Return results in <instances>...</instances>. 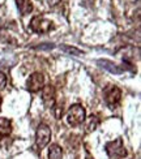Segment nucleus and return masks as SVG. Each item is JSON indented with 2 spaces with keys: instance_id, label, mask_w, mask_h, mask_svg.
<instances>
[{
  "instance_id": "obj_1",
  "label": "nucleus",
  "mask_w": 141,
  "mask_h": 159,
  "mask_svg": "<svg viewBox=\"0 0 141 159\" xmlns=\"http://www.w3.org/2000/svg\"><path fill=\"white\" fill-rule=\"evenodd\" d=\"M85 119H86V112L81 104H73L69 108L68 114H67V121L72 127L80 125L82 121H85Z\"/></svg>"
},
{
  "instance_id": "obj_2",
  "label": "nucleus",
  "mask_w": 141,
  "mask_h": 159,
  "mask_svg": "<svg viewBox=\"0 0 141 159\" xmlns=\"http://www.w3.org/2000/svg\"><path fill=\"white\" fill-rule=\"evenodd\" d=\"M106 151L110 159H123L127 155V150L123 145L122 138H116L115 141H111L106 145Z\"/></svg>"
},
{
  "instance_id": "obj_3",
  "label": "nucleus",
  "mask_w": 141,
  "mask_h": 159,
  "mask_svg": "<svg viewBox=\"0 0 141 159\" xmlns=\"http://www.w3.org/2000/svg\"><path fill=\"white\" fill-rule=\"evenodd\" d=\"M103 95H105V102L106 104L109 106L110 108H115L116 106L119 104L120 99H122V91L118 86L115 85H110L107 86L103 91Z\"/></svg>"
},
{
  "instance_id": "obj_4",
  "label": "nucleus",
  "mask_w": 141,
  "mask_h": 159,
  "mask_svg": "<svg viewBox=\"0 0 141 159\" xmlns=\"http://www.w3.org/2000/svg\"><path fill=\"white\" fill-rule=\"evenodd\" d=\"M51 140V129L49 128V125L46 124H39L37 132H35V146L38 150H42L46 148V145L50 142Z\"/></svg>"
},
{
  "instance_id": "obj_5",
  "label": "nucleus",
  "mask_w": 141,
  "mask_h": 159,
  "mask_svg": "<svg viewBox=\"0 0 141 159\" xmlns=\"http://www.w3.org/2000/svg\"><path fill=\"white\" fill-rule=\"evenodd\" d=\"M30 28L33 31L38 33V34H43V33H49L54 29V22L50 21V20H46L45 17L35 16L31 18Z\"/></svg>"
},
{
  "instance_id": "obj_6",
  "label": "nucleus",
  "mask_w": 141,
  "mask_h": 159,
  "mask_svg": "<svg viewBox=\"0 0 141 159\" xmlns=\"http://www.w3.org/2000/svg\"><path fill=\"white\" fill-rule=\"evenodd\" d=\"M43 84H45L43 75L35 72V73H33L28 78V81H26V89H28L29 91H31V93H37L43 88Z\"/></svg>"
},
{
  "instance_id": "obj_7",
  "label": "nucleus",
  "mask_w": 141,
  "mask_h": 159,
  "mask_svg": "<svg viewBox=\"0 0 141 159\" xmlns=\"http://www.w3.org/2000/svg\"><path fill=\"white\" fill-rule=\"evenodd\" d=\"M42 102L47 108H52L55 106V89L51 85H46L42 88Z\"/></svg>"
},
{
  "instance_id": "obj_8",
  "label": "nucleus",
  "mask_w": 141,
  "mask_h": 159,
  "mask_svg": "<svg viewBox=\"0 0 141 159\" xmlns=\"http://www.w3.org/2000/svg\"><path fill=\"white\" fill-rule=\"evenodd\" d=\"M98 64L102 68H105L109 72H111V73H115V75H122L123 72L125 70V68H120L119 65H116L115 63H112V61H109V60H99Z\"/></svg>"
},
{
  "instance_id": "obj_9",
  "label": "nucleus",
  "mask_w": 141,
  "mask_h": 159,
  "mask_svg": "<svg viewBox=\"0 0 141 159\" xmlns=\"http://www.w3.org/2000/svg\"><path fill=\"white\" fill-rule=\"evenodd\" d=\"M16 4H17V8L20 11L22 16L28 15L33 11V4L30 0H16Z\"/></svg>"
},
{
  "instance_id": "obj_10",
  "label": "nucleus",
  "mask_w": 141,
  "mask_h": 159,
  "mask_svg": "<svg viewBox=\"0 0 141 159\" xmlns=\"http://www.w3.org/2000/svg\"><path fill=\"white\" fill-rule=\"evenodd\" d=\"M12 132V124L8 119L0 117V136H8Z\"/></svg>"
},
{
  "instance_id": "obj_11",
  "label": "nucleus",
  "mask_w": 141,
  "mask_h": 159,
  "mask_svg": "<svg viewBox=\"0 0 141 159\" xmlns=\"http://www.w3.org/2000/svg\"><path fill=\"white\" fill-rule=\"evenodd\" d=\"M98 124H99L98 117H97V116H94V115H92V116L88 119V120H86V124H85V132H86V133H90V132L96 130V128L98 127Z\"/></svg>"
},
{
  "instance_id": "obj_12",
  "label": "nucleus",
  "mask_w": 141,
  "mask_h": 159,
  "mask_svg": "<svg viewBox=\"0 0 141 159\" xmlns=\"http://www.w3.org/2000/svg\"><path fill=\"white\" fill-rule=\"evenodd\" d=\"M49 157H50V159H62L63 151H62V149H60L59 145H56V143L51 145L50 150H49Z\"/></svg>"
},
{
  "instance_id": "obj_13",
  "label": "nucleus",
  "mask_w": 141,
  "mask_h": 159,
  "mask_svg": "<svg viewBox=\"0 0 141 159\" xmlns=\"http://www.w3.org/2000/svg\"><path fill=\"white\" fill-rule=\"evenodd\" d=\"M52 108H54V114H55V117H56V119H60V117H62L63 111H64L63 104H56V106H54Z\"/></svg>"
},
{
  "instance_id": "obj_14",
  "label": "nucleus",
  "mask_w": 141,
  "mask_h": 159,
  "mask_svg": "<svg viewBox=\"0 0 141 159\" xmlns=\"http://www.w3.org/2000/svg\"><path fill=\"white\" fill-rule=\"evenodd\" d=\"M63 50L67 51V52H69V54H76V55L81 54V51H80V50H77V48H75V47H68V46H64Z\"/></svg>"
},
{
  "instance_id": "obj_15",
  "label": "nucleus",
  "mask_w": 141,
  "mask_h": 159,
  "mask_svg": "<svg viewBox=\"0 0 141 159\" xmlns=\"http://www.w3.org/2000/svg\"><path fill=\"white\" fill-rule=\"evenodd\" d=\"M5 85H7V76L4 73H2L0 72V90L4 89L5 88Z\"/></svg>"
},
{
  "instance_id": "obj_16",
  "label": "nucleus",
  "mask_w": 141,
  "mask_h": 159,
  "mask_svg": "<svg viewBox=\"0 0 141 159\" xmlns=\"http://www.w3.org/2000/svg\"><path fill=\"white\" fill-rule=\"evenodd\" d=\"M47 3H49V5L54 7V5H56V4H59V3H60V0H47Z\"/></svg>"
},
{
  "instance_id": "obj_17",
  "label": "nucleus",
  "mask_w": 141,
  "mask_h": 159,
  "mask_svg": "<svg viewBox=\"0 0 141 159\" xmlns=\"http://www.w3.org/2000/svg\"><path fill=\"white\" fill-rule=\"evenodd\" d=\"M2 103H3V99H2V97H0V106H2Z\"/></svg>"
},
{
  "instance_id": "obj_18",
  "label": "nucleus",
  "mask_w": 141,
  "mask_h": 159,
  "mask_svg": "<svg viewBox=\"0 0 141 159\" xmlns=\"http://www.w3.org/2000/svg\"><path fill=\"white\" fill-rule=\"evenodd\" d=\"M88 159H92V158H88Z\"/></svg>"
}]
</instances>
